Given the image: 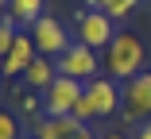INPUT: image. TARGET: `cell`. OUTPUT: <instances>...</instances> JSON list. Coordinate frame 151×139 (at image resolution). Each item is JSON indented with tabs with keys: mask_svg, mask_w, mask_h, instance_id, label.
Segmentation results:
<instances>
[{
	"mask_svg": "<svg viewBox=\"0 0 151 139\" xmlns=\"http://www.w3.org/2000/svg\"><path fill=\"white\" fill-rule=\"evenodd\" d=\"M101 4H105V0H85V8H97V12H101Z\"/></svg>",
	"mask_w": 151,
	"mask_h": 139,
	"instance_id": "e0dca14e",
	"label": "cell"
},
{
	"mask_svg": "<svg viewBox=\"0 0 151 139\" xmlns=\"http://www.w3.org/2000/svg\"><path fill=\"white\" fill-rule=\"evenodd\" d=\"M136 139H151V124H139V131H136Z\"/></svg>",
	"mask_w": 151,
	"mask_h": 139,
	"instance_id": "2e32d148",
	"label": "cell"
},
{
	"mask_svg": "<svg viewBox=\"0 0 151 139\" xmlns=\"http://www.w3.org/2000/svg\"><path fill=\"white\" fill-rule=\"evenodd\" d=\"M0 73H4V62H0Z\"/></svg>",
	"mask_w": 151,
	"mask_h": 139,
	"instance_id": "ffe728a7",
	"label": "cell"
},
{
	"mask_svg": "<svg viewBox=\"0 0 151 139\" xmlns=\"http://www.w3.org/2000/svg\"><path fill=\"white\" fill-rule=\"evenodd\" d=\"M143 62H147V46L132 31H116L112 43L105 46V73L116 77V81H128L132 73H139Z\"/></svg>",
	"mask_w": 151,
	"mask_h": 139,
	"instance_id": "6da1fadb",
	"label": "cell"
},
{
	"mask_svg": "<svg viewBox=\"0 0 151 139\" xmlns=\"http://www.w3.org/2000/svg\"><path fill=\"white\" fill-rule=\"evenodd\" d=\"M16 35H19V31H16V23H12V19H0V62H4V54L12 50Z\"/></svg>",
	"mask_w": 151,
	"mask_h": 139,
	"instance_id": "5bb4252c",
	"label": "cell"
},
{
	"mask_svg": "<svg viewBox=\"0 0 151 139\" xmlns=\"http://www.w3.org/2000/svg\"><path fill=\"white\" fill-rule=\"evenodd\" d=\"M112 23H116V19H109V16L97 12V8L78 12V43L93 46V50H105V46L112 43V35H116V27H112Z\"/></svg>",
	"mask_w": 151,
	"mask_h": 139,
	"instance_id": "52a82bcc",
	"label": "cell"
},
{
	"mask_svg": "<svg viewBox=\"0 0 151 139\" xmlns=\"http://www.w3.org/2000/svg\"><path fill=\"white\" fill-rule=\"evenodd\" d=\"M54 77H58V66L47 58V54H35V62L23 70V85L31 89V93H47Z\"/></svg>",
	"mask_w": 151,
	"mask_h": 139,
	"instance_id": "30bf717a",
	"label": "cell"
},
{
	"mask_svg": "<svg viewBox=\"0 0 151 139\" xmlns=\"http://www.w3.org/2000/svg\"><path fill=\"white\" fill-rule=\"evenodd\" d=\"M0 139H23L19 135V120H16V112H8V108H0Z\"/></svg>",
	"mask_w": 151,
	"mask_h": 139,
	"instance_id": "4fadbf2b",
	"label": "cell"
},
{
	"mask_svg": "<svg viewBox=\"0 0 151 139\" xmlns=\"http://www.w3.org/2000/svg\"><path fill=\"white\" fill-rule=\"evenodd\" d=\"M101 139H124V135H120V131H109V135H101Z\"/></svg>",
	"mask_w": 151,
	"mask_h": 139,
	"instance_id": "d6986e66",
	"label": "cell"
},
{
	"mask_svg": "<svg viewBox=\"0 0 151 139\" xmlns=\"http://www.w3.org/2000/svg\"><path fill=\"white\" fill-rule=\"evenodd\" d=\"M0 19H8V0H0Z\"/></svg>",
	"mask_w": 151,
	"mask_h": 139,
	"instance_id": "ac0fdd59",
	"label": "cell"
},
{
	"mask_svg": "<svg viewBox=\"0 0 151 139\" xmlns=\"http://www.w3.org/2000/svg\"><path fill=\"white\" fill-rule=\"evenodd\" d=\"M120 116L128 124L151 120V70H139L128 81H120Z\"/></svg>",
	"mask_w": 151,
	"mask_h": 139,
	"instance_id": "3957f363",
	"label": "cell"
},
{
	"mask_svg": "<svg viewBox=\"0 0 151 139\" xmlns=\"http://www.w3.org/2000/svg\"><path fill=\"white\" fill-rule=\"evenodd\" d=\"M19 108H23V112H35V108H43V101H35V93H23L19 97Z\"/></svg>",
	"mask_w": 151,
	"mask_h": 139,
	"instance_id": "9a60e30c",
	"label": "cell"
},
{
	"mask_svg": "<svg viewBox=\"0 0 151 139\" xmlns=\"http://www.w3.org/2000/svg\"><path fill=\"white\" fill-rule=\"evenodd\" d=\"M112 112H120V85H116V77L97 73L93 81H85V93H81L78 108H74V116L93 124V120H105Z\"/></svg>",
	"mask_w": 151,
	"mask_h": 139,
	"instance_id": "7a4b0ae2",
	"label": "cell"
},
{
	"mask_svg": "<svg viewBox=\"0 0 151 139\" xmlns=\"http://www.w3.org/2000/svg\"><path fill=\"white\" fill-rule=\"evenodd\" d=\"M31 139H35V135H31Z\"/></svg>",
	"mask_w": 151,
	"mask_h": 139,
	"instance_id": "44dd1931",
	"label": "cell"
},
{
	"mask_svg": "<svg viewBox=\"0 0 151 139\" xmlns=\"http://www.w3.org/2000/svg\"><path fill=\"white\" fill-rule=\"evenodd\" d=\"M81 93H85V81H74V77H66V73H58V77L50 81V89L43 93V112H47V116H74Z\"/></svg>",
	"mask_w": 151,
	"mask_h": 139,
	"instance_id": "277c9868",
	"label": "cell"
},
{
	"mask_svg": "<svg viewBox=\"0 0 151 139\" xmlns=\"http://www.w3.org/2000/svg\"><path fill=\"white\" fill-rule=\"evenodd\" d=\"M54 66H58V73H66V77H74V81H93V77H97V50L74 39V43L54 58Z\"/></svg>",
	"mask_w": 151,
	"mask_h": 139,
	"instance_id": "5b68a950",
	"label": "cell"
},
{
	"mask_svg": "<svg viewBox=\"0 0 151 139\" xmlns=\"http://www.w3.org/2000/svg\"><path fill=\"white\" fill-rule=\"evenodd\" d=\"M35 139H93V131L78 116H43L35 124Z\"/></svg>",
	"mask_w": 151,
	"mask_h": 139,
	"instance_id": "ba28073f",
	"label": "cell"
},
{
	"mask_svg": "<svg viewBox=\"0 0 151 139\" xmlns=\"http://www.w3.org/2000/svg\"><path fill=\"white\" fill-rule=\"evenodd\" d=\"M27 31H31V39H35V50L47 54V58H58V54L74 43V39L66 35V23L58 19V16H47V12L35 19V27H27Z\"/></svg>",
	"mask_w": 151,
	"mask_h": 139,
	"instance_id": "8992f818",
	"label": "cell"
},
{
	"mask_svg": "<svg viewBox=\"0 0 151 139\" xmlns=\"http://www.w3.org/2000/svg\"><path fill=\"white\" fill-rule=\"evenodd\" d=\"M47 0H8V19L16 27H35V19L43 16Z\"/></svg>",
	"mask_w": 151,
	"mask_h": 139,
	"instance_id": "8fae6325",
	"label": "cell"
},
{
	"mask_svg": "<svg viewBox=\"0 0 151 139\" xmlns=\"http://www.w3.org/2000/svg\"><path fill=\"white\" fill-rule=\"evenodd\" d=\"M136 8H139V0H105V4H101V12L109 19H128Z\"/></svg>",
	"mask_w": 151,
	"mask_h": 139,
	"instance_id": "7c38bea8",
	"label": "cell"
},
{
	"mask_svg": "<svg viewBox=\"0 0 151 139\" xmlns=\"http://www.w3.org/2000/svg\"><path fill=\"white\" fill-rule=\"evenodd\" d=\"M35 54H39V50H35V39H31V31H27V35L19 31V35H16V43H12V50L4 54V77H16V73H23L27 66L35 62Z\"/></svg>",
	"mask_w": 151,
	"mask_h": 139,
	"instance_id": "9c48e42d",
	"label": "cell"
}]
</instances>
